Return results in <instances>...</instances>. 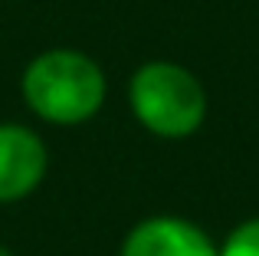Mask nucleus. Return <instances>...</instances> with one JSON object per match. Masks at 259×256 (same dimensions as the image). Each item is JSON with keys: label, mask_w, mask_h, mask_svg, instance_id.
<instances>
[{"label": "nucleus", "mask_w": 259, "mask_h": 256, "mask_svg": "<svg viewBox=\"0 0 259 256\" xmlns=\"http://www.w3.org/2000/svg\"><path fill=\"white\" fill-rule=\"evenodd\" d=\"M20 96L26 109L59 128L85 125L105 105L108 82L102 66L89 53L72 46L43 50L26 63L20 76Z\"/></svg>", "instance_id": "1"}, {"label": "nucleus", "mask_w": 259, "mask_h": 256, "mask_svg": "<svg viewBox=\"0 0 259 256\" xmlns=\"http://www.w3.org/2000/svg\"><path fill=\"white\" fill-rule=\"evenodd\" d=\"M128 105L145 132L181 141L190 138L207 118V89L187 66L151 59L135 69L128 82Z\"/></svg>", "instance_id": "2"}, {"label": "nucleus", "mask_w": 259, "mask_h": 256, "mask_svg": "<svg viewBox=\"0 0 259 256\" xmlns=\"http://www.w3.org/2000/svg\"><path fill=\"white\" fill-rule=\"evenodd\" d=\"M50 151L30 125L0 122V204L30 197L46 178Z\"/></svg>", "instance_id": "3"}, {"label": "nucleus", "mask_w": 259, "mask_h": 256, "mask_svg": "<svg viewBox=\"0 0 259 256\" xmlns=\"http://www.w3.org/2000/svg\"><path fill=\"white\" fill-rule=\"evenodd\" d=\"M118 256H220V246L190 220L158 214L125 233Z\"/></svg>", "instance_id": "4"}, {"label": "nucleus", "mask_w": 259, "mask_h": 256, "mask_svg": "<svg viewBox=\"0 0 259 256\" xmlns=\"http://www.w3.org/2000/svg\"><path fill=\"white\" fill-rule=\"evenodd\" d=\"M220 256H259V217L233 227L220 246Z\"/></svg>", "instance_id": "5"}, {"label": "nucleus", "mask_w": 259, "mask_h": 256, "mask_svg": "<svg viewBox=\"0 0 259 256\" xmlns=\"http://www.w3.org/2000/svg\"><path fill=\"white\" fill-rule=\"evenodd\" d=\"M0 256H13L10 250H7V246H0Z\"/></svg>", "instance_id": "6"}]
</instances>
